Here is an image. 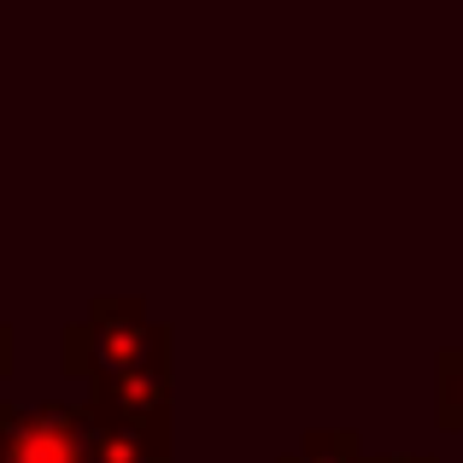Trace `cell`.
<instances>
[{
	"label": "cell",
	"instance_id": "1",
	"mask_svg": "<svg viewBox=\"0 0 463 463\" xmlns=\"http://www.w3.org/2000/svg\"><path fill=\"white\" fill-rule=\"evenodd\" d=\"M59 364L77 382L124 375V370H165L170 364V328L153 323V311L136 294H100L59 335Z\"/></svg>",
	"mask_w": 463,
	"mask_h": 463
},
{
	"label": "cell",
	"instance_id": "2",
	"mask_svg": "<svg viewBox=\"0 0 463 463\" xmlns=\"http://www.w3.org/2000/svg\"><path fill=\"white\" fill-rule=\"evenodd\" d=\"M82 440H89V405L0 399V463H82Z\"/></svg>",
	"mask_w": 463,
	"mask_h": 463
},
{
	"label": "cell",
	"instance_id": "3",
	"mask_svg": "<svg viewBox=\"0 0 463 463\" xmlns=\"http://www.w3.org/2000/svg\"><path fill=\"white\" fill-rule=\"evenodd\" d=\"M82 405L94 417L136 422V429H170V364L165 370H124V375H94Z\"/></svg>",
	"mask_w": 463,
	"mask_h": 463
},
{
	"label": "cell",
	"instance_id": "4",
	"mask_svg": "<svg viewBox=\"0 0 463 463\" xmlns=\"http://www.w3.org/2000/svg\"><path fill=\"white\" fill-rule=\"evenodd\" d=\"M82 463H170V429H136L89 411V440Z\"/></svg>",
	"mask_w": 463,
	"mask_h": 463
},
{
	"label": "cell",
	"instance_id": "5",
	"mask_svg": "<svg viewBox=\"0 0 463 463\" xmlns=\"http://www.w3.org/2000/svg\"><path fill=\"white\" fill-rule=\"evenodd\" d=\"M282 463H364V440L352 429H311L294 452H282Z\"/></svg>",
	"mask_w": 463,
	"mask_h": 463
},
{
	"label": "cell",
	"instance_id": "6",
	"mask_svg": "<svg viewBox=\"0 0 463 463\" xmlns=\"http://www.w3.org/2000/svg\"><path fill=\"white\" fill-rule=\"evenodd\" d=\"M434 411H440V429L463 440V352L446 346L440 352V382H434Z\"/></svg>",
	"mask_w": 463,
	"mask_h": 463
},
{
	"label": "cell",
	"instance_id": "7",
	"mask_svg": "<svg viewBox=\"0 0 463 463\" xmlns=\"http://www.w3.org/2000/svg\"><path fill=\"white\" fill-rule=\"evenodd\" d=\"M364 463H434L429 452H382V458H364Z\"/></svg>",
	"mask_w": 463,
	"mask_h": 463
},
{
	"label": "cell",
	"instance_id": "8",
	"mask_svg": "<svg viewBox=\"0 0 463 463\" xmlns=\"http://www.w3.org/2000/svg\"><path fill=\"white\" fill-rule=\"evenodd\" d=\"M6 370H12V328L0 323V375H6Z\"/></svg>",
	"mask_w": 463,
	"mask_h": 463
}]
</instances>
